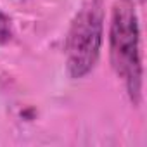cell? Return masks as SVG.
<instances>
[{
    "instance_id": "1",
    "label": "cell",
    "mask_w": 147,
    "mask_h": 147,
    "mask_svg": "<svg viewBox=\"0 0 147 147\" xmlns=\"http://www.w3.org/2000/svg\"><path fill=\"white\" fill-rule=\"evenodd\" d=\"M109 59L118 78L125 83L131 104L140 106L144 85L140 24L135 9L126 2L113 9L109 24Z\"/></svg>"
},
{
    "instance_id": "2",
    "label": "cell",
    "mask_w": 147,
    "mask_h": 147,
    "mask_svg": "<svg viewBox=\"0 0 147 147\" xmlns=\"http://www.w3.org/2000/svg\"><path fill=\"white\" fill-rule=\"evenodd\" d=\"M104 0H85L71 21L64 43L69 78H85L97 66L104 43Z\"/></svg>"
},
{
    "instance_id": "3",
    "label": "cell",
    "mask_w": 147,
    "mask_h": 147,
    "mask_svg": "<svg viewBox=\"0 0 147 147\" xmlns=\"http://www.w3.org/2000/svg\"><path fill=\"white\" fill-rule=\"evenodd\" d=\"M14 38V26H12V19L0 9V47H4L7 43H11Z\"/></svg>"
}]
</instances>
